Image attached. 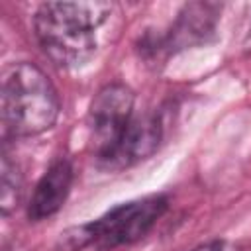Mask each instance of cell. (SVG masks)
Masks as SVG:
<instances>
[{"instance_id":"1","label":"cell","mask_w":251,"mask_h":251,"mask_svg":"<svg viewBox=\"0 0 251 251\" xmlns=\"http://www.w3.org/2000/svg\"><path fill=\"white\" fill-rule=\"evenodd\" d=\"M116 16L120 8L114 2H45L33 16L35 37L55 65L76 69L98 53Z\"/></svg>"},{"instance_id":"2","label":"cell","mask_w":251,"mask_h":251,"mask_svg":"<svg viewBox=\"0 0 251 251\" xmlns=\"http://www.w3.org/2000/svg\"><path fill=\"white\" fill-rule=\"evenodd\" d=\"M2 124L14 137H33L51 129L61 100L51 78L33 63L10 65L2 75Z\"/></svg>"},{"instance_id":"3","label":"cell","mask_w":251,"mask_h":251,"mask_svg":"<svg viewBox=\"0 0 251 251\" xmlns=\"http://www.w3.org/2000/svg\"><path fill=\"white\" fill-rule=\"evenodd\" d=\"M169 200L163 194H153L124 202L114 206L102 218L71 227L61 233L57 249L59 251H80L84 247L114 249L120 245H129L151 231L157 220L165 214Z\"/></svg>"},{"instance_id":"4","label":"cell","mask_w":251,"mask_h":251,"mask_svg":"<svg viewBox=\"0 0 251 251\" xmlns=\"http://www.w3.org/2000/svg\"><path fill=\"white\" fill-rule=\"evenodd\" d=\"M135 96L122 82H112L100 88L88 108L86 127L88 141L100 165H106L122 141L127 126L133 120Z\"/></svg>"},{"instance_id":"5","label":"cell","mask_w":251,"mask_h":251,"mask_svg":"<svg viewBox=\"0 0 251 251\" xmlns=\"http://www.w3.org/2000/svg\"><path fill=\"white\" fill-rule=\"evenodd\" d=\"M73 186V165L69 159H55L47 171L37 180L33 194L27 204V218L31 222H41L57 214L69 198Z\"/></svg>"},{"instance_id":"6","label":"cell","mask_w":251,"mask_h":251,"mask_svg":"<svg viewBox=\"0 0 251 251\" xmlns=\"http://www.w3.org/2000/svg\"><path fill=\"white\" fill-rule=\"evenodd\" d=\"M161 135H163L161 120L155 114L133 116L122 141L118 143L114 155L110 157V161L104 167L124 169V167L135 165V163L151 157L159 147Z\"/></svg>"},{"instance_id":"7","label":"cell","mask_w":251,"mask_h":251,"mask_svg":"<svg viewBox=\"0 0 251 251\" xmlns=\"http://www.w3.org/2000/svg\"><path fill=\"white\" fill-rule=\"evenodd\" d=\"M218 6L208 2H194L186 4L176 22L171 27V33L165 39V47L169 49H182L196 43L206 41L216 27Z\"/></svg>"},{"instance_id":"8","label":"cell","mask_w":251,"mask_h":251,"mask_svg":"<svg viewBox=\"0 0 251 251\" xmlns=\"http://www.w3.org/2000/svg\"><path fill=\"white\" fill-rule=\"evenodd\" d=\"M24 186V178L20 173L18 163H14L10 159V155H2V173H0V208L2 214H10L12 210H16L20 196H22V188Z\"/></svg>"},{"instance_id":"9","label":"cell","mask_w":251,"mask_h":251,"mask_svg":"<svg viewBox=\"0 0 251 251\" xmlns=\"http://www.w3.org/2000/svg\"><path fill=\"white\" fill-rule=\"evenodd\" d=\"M194 251H241V247L231 241H226V239H214L204 245H198Z\"/></svg>"},{"instance_id":"10","label":"cell","mask_w":251,"mask_h":251,"mask_svg":"<svg viewBox=\"0 0 251 251\" xmlns=\"http://www.w3.org/2000/svg\"><path fill=\"white\" fill-rule=\"evenodd\" d=\"M243 49L247 53H251V20H249V25H247V31H245V39H243Z\"/></svg>"}]
</instances>
